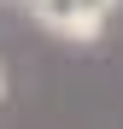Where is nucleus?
<instances>
[{
  "mask_svg": "<svg viewBox=\"0 0 123 129\" xmlns=\"http://www.w3.org/2000/svg\"><path fill=\"white\" fill-rule=\"evenodd\" d=\"M29 6H35V24H47V29H65V35H76V41H94V35H100V24L82 18L76 0H29Z\"/></svg>",
  "mask_w": 123,
  "mask_h": 129,
  "instance_id": "f257e3e1",
  "label": "nucleus"
},
{
  "mask_svg": "<svg viewBox=\"0 0 123 129\" xmlns=\"http://www.w3.org/2000/svg\"><path fill=\"white\" fill-rule=\"evenodd\" d=\"M76 6H82V18H94V24H106V18H111V6H117V0H76Z\"/></svg>",
  "mask_w": 123,
  "mask_h": 129,
  "instance_id": "f03ea898",
  "label": "nucleus"
},
{
  "mask_svg": "<svg viewBox=\"0 0 123 129\" xmlns=\"http://www.w3.org/2000/svg\"><path fill=\"white\" fill-rule=\"evenodd\" d=\"M0 94H6V71H0Z\"/></svg>",
  "mask_w": 123,
  "mask_h": 129,
  "instance_id": "7ed1b4c3",
  "label": "nucleus"
}]
</instances>
